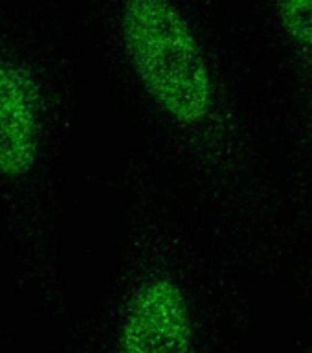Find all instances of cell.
<instances>
[{"label":"cell","instance_id":"obj_1","mask_svg":"<svg viewBox=\"0 0 312 353\" xmlns=\"http://www.w3.org/2000/svg\"><path fill=\"white\" fill-rule=\"evenodd\" d=\"M127 54L140 81L165 114L197 125L214 109L208 63L189 22L169 0H127Z\"/></svg>","mask_w":312,"mask_h":353},{"label":"cell","instance_id":"obj_2","mask_svg":"<svg viewBox=\"0 0 312 353\" xmlns=\"http://www.w3.org/2000/svg\"><path fill=\"white\" fill-rule=\"evenodd\" d=\"M191 316L184 292L169 278H154L127 305L120 353H191Z\"/></svg>","mask_w":312,"mask_h":353},{"label":"cell","instance_id":"obj_3","mask_svg":"<svg viewBox=\"0 0 312 353\" xmlns=\"http://www.w3.org/2000/svg\"><path fill=\"white\" fill-rule=\"evenodd\" d=\"M39 123L35 98L13 66L0 63V175L30 171L37 157Z\"/></svg>","mask_w":312,"mask_h":353},{"label":"cell","instance_id":"obj_4","mask_svg":"<svg viewBox=\"0 0 312 353\" xmlns=\"http://www.w3.org/2000/svg\"><path fill=\"white\" fill-rule=\"evenodd\" d=\"M285 33L302 48L312 50V0H275Z\"/></svg>","mask_w":312,"mask_h":353}]
</instances>
